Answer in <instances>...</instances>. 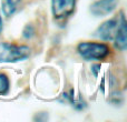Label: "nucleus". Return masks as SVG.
Returning <instances> with one entry per match:
<instances>
[{
    "instance_id": "f257e3e1",
    "label": "nucleus",
    "mask_w": 127,
    "mask_h": 122,
    "mask_svg": "<svg viewBox=\"0 0 127 122\" xmlns=\"http://www.w3.org/2000/svg\"><path fill=\"white\" fill-rule=\"evenodd\" d=\"M79 55L86 60H101L109 53V48L105 43L98 42H81L78 44Z\"/></svg>"
},
{
    "instance_id": "0eeeda50",
    "label": "nucleus",
    "mask_w": 127,
    "mask_h": 122,
    "mask_svg": "<svg viewBox=\"0 0 127 122\" xmlns=\"http://www.w3.org/2000/svg\"><path fill=\"white\" fill-rule=\"evenodd\" d=\"M20 1L21 0H1L2 12L4 13V16L11 17L17 11Z\"/></svg>"
},
{
    "instance_id": "f03ea898",
    "label": "nucleus",
    "mask_w": 127,
    "mask_h": 122,
    "mask_svg": "<svg viewBox=\"0 0 127 122\" xmlns=\"http://www.w3.org/2000/svg\"><path fill=\"white\" fill-rule=\"evenodd\" d=\"M30 50L28 47L16 46L10 43H0V63L16 62L29 57Z\"/></svg>"
},
{
    "instance_id": "20e7f679",
    "label": "nucleus",
    "mask_w": 127,
    "mask_h": 122,
    "mask_svg": "<svg viewBox=\"0 0 127 122\" xmlns=\"http://www.w3.org/2000/svg\"><path fill=\"white\" fill-rule=\"evenodd\" d=\"M118 0H98L90 7V12L96 17H105L112 13L117 7Z\"/></svg>"
},
{
    "instance_id": "423d86ee",
    "label": "nucleus",
    "mask_w": 127,
    "mask_h": 122,
    "mask_svg": "<svg viewBox=\"0 0 127 122\" xmlns=\"http://www.w3.org/2000/svg\"><path fill=\"white\" fill-rule=\"evenodd\" d=\"M127 30H126V20L124 15L122 13L121 19L118 20V27H117L116 30V35H115V46L116 48H118L119 50L125 51L126 47H127Z\"/></svg>"
},
{
    "instance_id": "7ed1b4c3",
    "label": "nucleus",
    "mask_w": 127,
    "mask_h": 122,
    "mask_svg": "<svg viewBox=\"0 0 127 122\" xmlns=\"http://www.w3.org/2000/svg\"><path fill=\"white\" fill-rule=\"evenodd\" d=\"M76 0H51L54 17L57 19H65L74 11Z\"/></svg>"
},
{
    "instance_id": "39448f33",
    "label": "nucleus",
    "mask_w": 127,
    "mask_h": 122,
    "mask_svg": "<svg viewBox=\"0 0 127 122\" xmlns=\"http://www.w3.org/2000/svg\"><path fill=\"white\" fill-rule=\"evenodd\" d=\"M118 27V21L115 19L107 20L95 32V36L99 39L104 40V41H109V40H114L115 35H116V30Z\"/></svg>"
},
{
    "instance_id": "6e6552de",
    "label": "nucleus",
    "mask_w": 127,
    "mask_h": 122,
    "mask_svg": "<svg viewBox=\"0 0 127 122\" xmlns=\"http://www.w3.org/2000/svg\"><path fill=\"white\" fill-rule=\"evenodd\" d=\"M9 91V79L4 73H0V96H4Z\"/></svg>"
},
{
    "instance_id": "1a4fd4ad",
    "label": "nucleus",
    "mask_w": 127,
    "mask_h": 122,
    "mask_svg": "<svg viewBox=\"0 0 127 122\" xmlns=\"http://www.w3.org/2000/svg\"><path fill=\"white\" fill-rule=\"evenodd\" d=\"M2 28H3V23H2L1 16H0V33H1V31H2Z\"/></svg>"
}]
</instances>
